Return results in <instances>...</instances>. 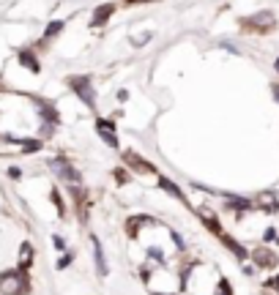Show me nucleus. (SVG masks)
<instances>
[{
    "label": "nucleus",
    "mask_w": 279,
    "mask_h": 295,
    "mask_svg": "<svg viewBox=\"0 0 279 295\" xmlns=\"http://www.w3.org/2000/svg\"><path fill=\"white\" fill-rule=\"evenodd\" d=\"M0 292L3 295H25L28 292L25 270H6V274L0 276Z\"/></svg>",
    "instance_id": "f257e3e1"
},
{
    "label": "nucleus",
    "mask_w": 279,
    "mask_h": 295,
    "mask_svg": "<svg viewBox=\"0 0 279 295\" xmlns=\"http://www.w3.org/2000/svg\"><path fill=\"white\" fill-rule=\"evenodd\" d=\"M50 170L58 175L63 183H69V186H74V189L79 186V180H82V178H79V172L74 170V167H71V162H66V158H60V156L50 162Z\"/></svg>",
    "instance_id": "f03ea898"
},
{
    "label": "nucleus",
    "mask_w": 279,
    "mask_h": 295,
    "mask_svg": "<svg viewBox=\"0 0 279 295\" xmlns=\"http://www.w3.org/2000/svg\"><path fill=\"white\" fill-rule=\"evenodd\" d=\"M241 25H244L246 30H254V33H268V30H274L276 19H274V14H271V11H260V14L246 17Z\"/></svg>",
    "instance_id": "7ed1b4c3"
},
{
    "label": "nucleus",
    "mask_w": 279,
    "mask_h": 295,
    "mask_svg": "<svg viewBox=\"0 0 279 295\" xmlns=\"http://www.w3.org/2000/svg\"><path fill=\"white\" fill-rule=\"evenodd\" d=\"M69 85H71V90H74L79 99L85 101L88 107H96V93H93V85H91V77H71L69 79Z\"/></svg>",
    "instance_id": "20e7f679"
},
{
    "label": "nucleus",
    "mask_w": 279,
    "mask_h": 295,
    "mask_svg": "<svg viewBox=\"0 0 279 295\" xmlns=\"http://www.w3.org/2000/svg\"><path fill=\"white\" fill-rule=\"evenodd\" d=\"M252 262H254L257 268H274L279 260H276V254L271 252V249L260 246V249H254V252H252Z\"/></svg>",
    "instance_id": "39448f33"
},
{
    "label": "nucleus",
    "mask_w": 279,
    "mask_h": 295,
    "mask_svg": "<svg viewBox=\"0 0 279 295\" xmlns=\"http://www.w3.org/2000/svg\"><path fill=\"white\" fill-rule=\"evenodd\" d=\"M123 162H126V167H132V170H137V172H142V175L154 172V164L142 162L137 153H132V150H126V153H123Z\"/></svg>",
    "instance_id": "423d86ee"
},
{
    "label": "nucleus",
    "mask_w": 279,
    "mask_h": 295,
    "mask_svg": "<svg viewBox=\"0 0 279 295\" xmlns=\"http://www.w3.org/2000/svg\"><path fill=\"white\" fill-rule=\"evenodd\" d=\"M91 243H93V257H96V270H99V276H107V262H104V249H101V241H99L96 235H93Z\"/></svg>",
    "instance_id": "0eeeda50"
},
{
    "label": "nucleus",
    "mask_w": 279,
    "mask_h": 295,
    "mask_svg": "<svg viewBox=\"0 0 279 295\" xmlns=\"http://www.w3.org/2000/svg\"><path fill=\"white\" fill-rule=\"evenodd\" d=\"M219 238H222V243H225L227 249H230V254H235L238 260H246V257H249V252H246V249H244V246L238 243V241H233V238H230V235L219 233Z\"/></svg>",
    "instance_id": "6e6552de"
},
{
    "label": "nucleus",
    "mask_w": 279,
    "mask_h": 295,
    "mask_svg": "<svg viewBox=\"0 0 279 295\" xmlns=\"http://www.w3.org/2000/svg\"><path fill=\"white\" fill-rule=\"evenodd\" d=\"M197 216L205 221V227H208L211 233H222V230H219V219H217V213H213L211 208H197Z\"/></svg>",
    "instance_id": "1a4fd4ad"
},
{
    "label": "nucleus",
    "mask_w": 279,
    "mask_h": 295,
    "mask_svg": "<svg viewBox=\"0 0 279 295\" xmlns=\"http://www.w3.org/2000/svg\"><path fill=\"white\" fill-rule=\"evenodd\" d=\"M140 224H156L151 216H132L129 221H126V233H129V238H137V230Z\"/></svg>",
    "instance_id": "9d476101"
},
{
    "label": "nucleus",
    "mask_w": 279,
    "mask_h": 295,
    "mask_svg": "<svg viewBox=\"0 0 279 295\" xmlns=\"http://www.w3.org/2000/svg\"><path fill=\"white\" fill-rule=\"evenodd\" d=\"M99 134L104 137L110 148H118V137L113 134V121H99Z\"/></svg>",
    "instance_id": "9b49d317"
},
{
    "label": "nucleus",
    "mask_w": 279,
    "mask_h": 295,
    "mask_svg": "<svg viewBox=\"0 0 279 295\" xmlns=\"http://www.w3.org/2000/svg\"><path fill=\"white\" fill-rule=\"evenodd\" d=\"M113 11H115V6H113V3L99 6V9H96V14H93V25H101V22H107L110 17H113Z\"/></svg>",
    "instance_id": "f8f14e48"
},
{
    "label": "nucleus",
    "mask_w": 279,
    "mask_h": 295,
    "mask_svg": "<svg viewBox=\"0 0 279 295\" xmlns=\"http://www.w3.org/2000/svg\"><path fill=\"white\" fill-rule=\"evenodd\" d=\"M159 186H162V189L167 191V194H173V197H175V200H178V202H186V197H183V191H181L178 186H175L173 180H167V178H162V180H159Z\"/></svg>",
    "instance_id": "ddd939ff"
},
{
    "label": "nucleus",
    "mask_w": 279,
    "mask_h": 295,
    "mask_svg": "<svg viewBox=\"0 0 279 295\" xmlns=\"http://www.w3.org/2000/svg\"><path fill=\"white\" fill-rule=\"evenodd\" d=\"M30 262H33V246H30V243H22V252H19V270H25Z\"/></svg>",
    "instance_id": "4468645a"
},
{
    "label": "nucleus",
    "mask_w": 279,
    "mask_h": 295,
    "mask_svg": "<svg viewBox=\"0 0 279 295\" xmlns=\"http://www.w3.org/2000/svg\"><path fill=\"white\" fill-rule=\"evenodd\" d=\"M19 63H22V66H28L30 71H38V60L30 52H19Z\"/></svg>",
    "instance_id": "2eb2a0df"
},
{
    "label": "nucleus",
    "mask_w": 279,
    "mask_h": 295,
    "mask_svg": "<svg viewBox=\"0 0 279 295\" xmlns=\"http://www.w3.org/2000/svg\"><path fill=\"white\" fill-rule=\"evenodd\" d=\"M60 30H63V22H50V25H47V38H52V36H58L60 33Z\"/></svg>",
    "instance_id": "dca6fc26"
},
{
    "label": "nucleus",
    "mask_w": 279,
    "mask_h": 295,
    "mask_svg": "<svg viewBox=\"0 0 279 295\" xmlns=\"http://www.w3.org/2000/svg\"><path fill=\"white\" fill-rule=\"evenodd\" d=\"M217 295H233V287H230V282H227V279H219Z\"/></svg>",
    "instance_id": "f3484780"
},
{
    "label": "nucleus",
    "mask_w": 279,
    "mask_h": 295,
    "mask_svg": "<svg viewBox=\"0 0 279 295\" xmlns=\"http://www.w3.org/2000/svg\"><path fill=\"white\" fill-rule=\"evenodd\" d=\"M260 202H266L268 211H276V197L274 194H260Z\"/></svg>",
    "instance_id": "a211bd4d"
},
{
    "label": "nucleus",
    "mask_w": 279,
    "mask_h": 295,
    "mask_svg": "<svg viewBox=\"0 0 279 295\" xmlns=\"http://www.w3.org/2000/svg\"><path fill=\"white\" fill-rule=\"evenodd\" d=\"M148 257H154L156 262H162V260H164V257H162V252H159L156 246H154V249H148Z\"/></svg>",
    "instance_id": "6ab92c4d"
},
{
    "label": "nucleus",
    "mask_w": 279,
    "mask_h": 295,
    "mask_svg": "<svg viewBox=\"0 0 279 295\" xmlns=\"http://www.w3.org/2000/svg\"><path fill=\"white\" fill-rule=\"evenodd\" d=\"M69 262H71V254H63V257L58 260V270H63V268L69 265Z\"/></svg>",
    "instance_id": "aec40b11"
},
{
    "label": "nucleus",
    "mask_w": 279,
    "mask_h": 295,
    "mask_svg": "<svg viewBox=\"0 0 279 295\" xmlns=\"http://www.w3.org/2000/svg\"><path fill=\"white\" fill-rule=\"evenodd\" d=\"M173 235V241H175V246H178V249H186V243H183V238L178 235V233H170Z\"/></svg>",
    "instance_id": "412c9836"
},
{
    "label": "nucleus",
    "mask_w": 279,
    "mask_h": 295,
    "mask_svg": "<svg viewBox=\"0 0 279 295\" xmlns=\"http://www.w3.org/2000/svg\"><path fill=\"white\" fill-rule=\"evenodd\" d=\"M52 243H55V246H58V249H60V252H63V249H66V243H63V238H60V235H55V238H52Z\"/></svg>",
    "instance_id": "4be33fe9"
},
{
    "label": "nucleus",
    "mask_w": 279,
    "mask_h": 295,
    "mask_svg": "<svg viewBox=\"0 0 279 295\" xmlns=\"http://www.w3.org/2000/svg\"><path fill=\"white\" fill-rule=\"evenodd\" d=\"M271 284H274V287H276V290H279V276H276V279H274V282H271Z\"/></svg>",
    "instance_id": "5701e85b"
},
{
    "label": "nucleus",
    "mask_w": 279,
    "mask_h": 295,
    "mask_svg": "<svg viewBox=\"0 0 279 295\" xmlns=\"http://www.w3.org/2000/svg\"><path fill=\"white\" fill-rule=\"evenodd\" d=\"M126 3H142V0H126Z\"/></svg>",
    "instance_id": "b1692460"
},
{
    "label": "nucleus",
    "mask_w": 279,
    "mask_h": 295,
    "mask_svg": "<svg viewBox=\"0 0 279 295\" xmlns=\"http://www.w3.org/2000/svg\"><path fill=\"white\" fill-rule=\"evenodd\" d=\"M274 93H276V99H279V85H276V87H274Z\"/></svg>",
    "instance_id": "393cba45"
},
{
    "label": "nucleus",
    "mask_w": 279,
    "mask_h": 295,
    "mask_svg": "<svg viewBox=\"0 0 279 295\" xmlns=\"http://www.w3.org/2000/svg\"><path fill=\"white\" fill-rule=\"evenodd\" d=\"M151 295H164V292H151Z\"/></svg>",
    "instance_id": "a878e982"
},
{
    "label": "nucleus",
    "mask_w": 279,
    "mask_h": 295,
    "mask_svg": "<svg viewBox=\"0 0 279 295\" xmlns=\"http://www.w3.org/2000/svg\"><path fill=\"white\" fill-rule=\"evenodd\" d=\"M276 71H279V58H276Z\"/></svg>",
    "instance_id": "bb28decb"
}]
</instances>
